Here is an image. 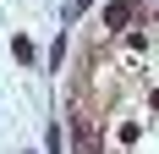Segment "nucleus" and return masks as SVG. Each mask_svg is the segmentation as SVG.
Returning <instances> with one entry per match:
<instances>
[{
  "mask_svg": "<svg viewBox=\"0 0 159 154\" xmlns=\"http://www.w3.org/2000/svg\"><path fill=\"white\" fill-rule=\"evenodd\" d=\"M132 17H137V6H132V0H110V6H104V28H115V33H121Z\"/></svg>",
  "mask_w": 159,
  "mask_h": 154,
  "instance_id": "f257e3e1",
  "label": "nucleus"
},
{
  "mask_svg": "<svg viewBox=\"0 0 159 154\" xmlns=\"http://www.w3.org/2000/svg\"><path fill=\"white\" fill-rule=\"evenodd\" d=\"M71 132H77V154H99V138L88 127V116H71Z\"/></svg>",
  "mask_w": 159,
  "mask_h": 154,
  "instance_id": "f03ea898",
  "label": "nucleus"
},
{
  "mask_svg": "<svg viewBox=\"0 0 159 154\" xmlns=\"http://www.w3.org/2000/svg\"><path fill=\"white\" fill-rule=\"evenodd\" d=\"M44 154H66V138H61L55 121H49V132H44Z\"/></svg>",
  "mask_w": 159,
  "mask_h": 154,
  "instance_id": "7ed1b4c3",
  "label": "nucleus"
},
{
  "mask_svg": "<svg viewBox=\"0 0 159 154\" xmlns=\"http://www.w3.org/2000/svg\"><path fill=\"white\" fill-rule=\"evenodd\" d=\"M88 6H93V0H66V22H77V17L88 11Z\"/></svg>",
  "mask_w": 159,
  "mask_h": 154,
  "instance_id": "20e7f679",
  "label": "nucleus"
}]
</instances>
